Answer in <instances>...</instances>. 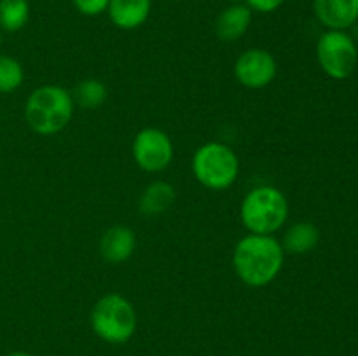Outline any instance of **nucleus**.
Masks as SVG:
<instances>
[{"instance_id":"2","label":"nucleus","mask_w":358,"mask_h":356,"mask_svg":"<svg viewBox=\"0 0 358 356\" xmlns=\"http://www.w3.org/2000/svg\"><path fill=\"white\" fill-rule=\"evenodd\" d=\"M72 93L62 86H45L31 91L24 103V121L28 128L41 136H51L63 131L73 115Z\"/></svg>"},{"instance_id":"8","label":"nucleus","mask_w":358,"mask_h":356,"mask_svg":"<svg viewBox=\"0 0 358 356\" xmlns=\"http://www.w3.org/2000/svg\"><path fill=\"white\" fill-rule=\"evenodd\" d=\"M278 63L268 49L252 47L241 52L234 63V75L248 89H262L276 79Z\"/></svg>"},{"instance_id":"11","label":"nucleus","mask_w":358,"mask_h":356,"mask_svg":"<svg viewBox=\"0 0 358 356\" xmlns=\"http://www.w3.org/2000/svg\"><path fill=\"white\" fill-rule=\"evenodd\" d=\"M152 0H110L108 17L121 30H136L150 16Z\"/></svg>"},{"instance_id":"7","label":"nucleus","mask_w":358,"mask_h":356,"mask_svg":"<svg viewBox=\"0 0 358 356\" xmlns=\"http://www.w3.org/2000/svg\"><path fill=\"white\" fill-rule=\"evenodd\" d=\"M131 154L140 170L161 173L173 161V142L163 129L143 128L133 140Z\"/></svg>"},{"instance_id":"13","label":"nucleus","mask_w":358,"mask_h":356,"mask_svg":"<svg viewBox=\"0 0 358 356\" xmlns=\"http://www.w3.org/2000/svg\"><path fill=\"white\" fill-rule=\"evenodd\" d=\"M177 201V191L166 180H156L143 188L138 199V209L145 216L163 215Z\"/></svg>"},{"instance_id":"10","label":"nucleus","mask_w":358,"mask_h":356,"mask_svg":"<svg viewBox=\"0 0 358 356\" xmlns=\"http://www.w3.org/2000/svg\"><path fill=\"white\" fill-rule=\"evenodd\" d=\"M135 250L136 236L128 225H112L100 239V255L108 264H122L129 260Z\"/></svg>"},{"instance_id":"9","label":"nucleus","mask_w":358,"mask_h":356,"mask_svg":"<svg viewBox=\"0 0 358 356\" xmlns=\"http://www.w3.org/2000/svg\"><path fill=\"white\" fill-rule=\"evenodd\" d=\"M313 10L329 30H346L358 21V0H313Z\"/></svg>"},{"instance_id":"14","label":"nucleus","mask_w":358,"mask_h":356,"mask_svg":"<svg viewBox=\"0 0 358 356\" xmlns=\"http://www.w3.org/2000/svg\"><path fill=\"white\" fill-rule=\"evenodd\" d=\"M320 243V230L311 222H296L285 230L282 246L283 250L294 255L310 253Z\"/></svg>"},{"instance_id":"4","label":"nucleus","mask_w":358,"mask_h":356,"mask_svg":"<svg viewBox=\"0 0 358 356\" xmlns=\"http://www.w3.org/2000/svg\"><path fill=\"white\" fill-rule=\"evenodd\" d=\"M91 328L108 344H124L135 335L138 318L133 304L121 293H107L91 309Z\"/></svg>"},{"instance_id":"5","label":"nucleus","mask_w":358,"mask_h":356,"mask_svg":"<svg viewBox=\"0 0 358 356\" xmlns=\"http://www.w3.org/2000/svg\"><path fill=\"white\" fill-rule=\"evenodd\" d=\"M191 168L203 187L210 191H226L240 175V159L226 143L208 142L196 149Z\"/></svg>"},{"instance_id":"21","label":"nucleus","mask_w":358,"mask_h":356,"mask_svg":"<svg viewBox=\"0 0 358 356\" xmlns=\"http://www.w3.org/2000/svg\"><path fill=\"white\" fill-rule=\"evenodd\" d=\"M0 47H2V35H0Z\"/></svg>"},{"instance_id":"1","label":"nucleus","mask_w":358,"mask_h":356,"mask_svg":"<svg viewBox=\"0 0 358 356\" xmlns=\"http://www.w3.org/2000/svg\"><path fill=\"white\" fill-rule=\"evenodd\" d=\"M285 260V250L275 236L248 234L233 251V267L238 278L252 288H261L278 278Z\"/></svg>"},{"instance_id":"6","label":"nucleus","mask_w":358,"mask_h":356,"mask_svg":"<svg viewBox=\"0 0 358 356\" xmlns=\"http://www.w3.org/2000/svg\"><path fill=\"white\" fill-rule=\"evenodd\" d=\"M317 59L331 79H348L358 63L355 40L345 30H327L317 42Z\"/></svg>"},{"instance_id":"12","label":"nucleus","mask_w":358,"mask_h":356,"mask_svg":"<svg viewBox=\"0 0 358 356\" xmlns=\"http://www.w3.org/2000/svg\"><path fill=\"white\" fill-rule=\"evenodd\" d=\"M252 23V9L245 3L226 7L215 20V35L222 42H236L247 34Z\"/></svg>"},{"instance_id":"20","label":"nucleus","mask_w":358,"mask_h":356,"mask_svg":"<svg viewBox=\"0 0 358 356\" xmlns=\"http://www.w3.org/2000/svg\"><path fill=\"white\" fill-rule=\"evenodd\" d=\"M7 356H31L30 353H24V351H14V353H10V355H7Z\"/></svg>"},{"instance_id":"18","label":"nucleus","mask_w":358,"mask_h":356,"mask_svg":"<svg viewBox=\"0 0 358 356\" xmlns=\"http://www.w3.org/2000/svg\"><path fill=\"white\" fill-rule=\"evenodd\" d=\"M108 2H110V0H72L77 13L90 17L100 16V14L107 13Z\"/></svg>"},{"instance_id":"16","label":"nucleus","mask_w":358,"mask_h":356,"mask_svg":"<svg viewBox=\"0 0 358 356\" xmlns=\"http://www.w3.org/2000/svg\"><path fill=\"white\" fill-rule=\"evenodd\" d=\"M72 98L73 103H79L86 110H94V108H100L107 101L108 89L101 80L84 79L76 86Z\"/></svg>"},{"instance_id":"3","label":"nucleus","mask_w":358,"mask_h":356,"mask_svg":"<svg viewBox=\"0 0 358 356\" xmlns=\"http://www.w3.org/2000/svg\"><path fill=\"white\" fill-rule=\"evenodd\" d=\"M289 199L273 185H261L248 192L241 201L240 216L252 234L273 236L289 218Z\"/></svg>"},{"instance_id":"19","label":"nucleus","mask_w":358,"mask_h":356,"mask_svg":"<svg viewBox=\"0 0 358 356\" xmlns=\"http://www.w3.org/2000/svg\"><path fill=\"white\" fill-rule=\"evenodd\" d=\"M245 6L250 7L252 10H257V13L262 14H269V13H275L276 9L285 3V0H245Z\"/></svg>"},{"instance_id":"17","label":"nucleus","mask_w":358,"mask_h":356,"mask_svg":"<svg viewBox=\"0 0 358 356\" xmlns=\"http://www.w3.org/2000/svg\"><path fill=\"white\" fill-rule=\"evenodd\" d=\"M24 80L23 65L16 58L0 54V93L7 94L21 87Z\"/></svg>"},{"instance_id":"15","label":"nucleus","mask_w":358,"mask_h":356,"mask_svg":"<svg viewBox=\"0 0 358 356\" xmlns=\"http://www.w3.org/2000/svg\"><path fill=\"white\" fill-rule=\"evenodd\" d=\"M30 20L28 0H0V28L9 34L20 31Z\"/></svg>"},{"instance_id":"22","label":"nucleus","mask_w":358,"mask_h":356,"mask_svg":"<svg viewBox=\"0 0 358 356\" xmlns=\"http://www.w3.org/2000/svg\"><path fill=\"white\" fill-rule=\"evenodd\" d=\"M0 157H2V154H0Z\"/></svg>"}]
</instances>
